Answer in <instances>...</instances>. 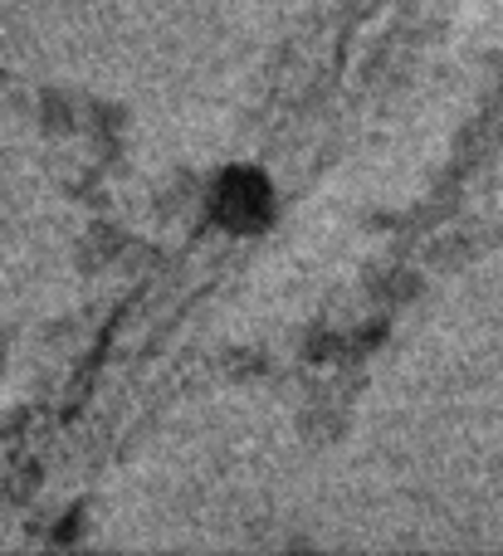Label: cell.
<instances>
[{"label": "cell", "mask_w": 503, "mask_h": 556, "mask_svg": "<svg viewBox=\"0 0 503 556\" xmlns=\"http://www.w3.org/2000/svg\"><path fill=\"white\" fill-rule=\"evenodd\" d=\"M235 211V230H254L260 215H269V186L254 172H230L215 186V215Z\"/></svg>", "instance_id": "cell-1"}]
</instances>
